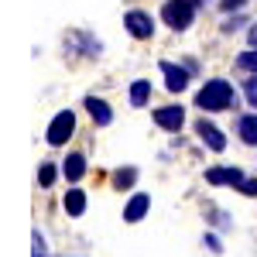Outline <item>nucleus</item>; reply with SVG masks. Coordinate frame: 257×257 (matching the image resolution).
<instances>
[{"label": "nucleus", "mask_w": 257, "mask_h": 257, "mask_svg": "<svg viewBox=\"0 0 257 257\" xmlns=\"http://www.w3.org/2000/svg\"><path fill=\"white\" fill-rule=\"evenodd\" d=\"M230 103H233V86H230L226 79H209L196 93V106L199 110H226Z\"/></svg>", "instance_id": "1"}, {"label": "nucleus", "mask_w": 257, "mask_h": 257, "mask_svg": "<svg viewBox=\"0 0 257 257\" xmlns=\"http://www.w3.org/2000/svg\"><path fill=\"white\" fill-rule=\"evenodd\" d=\"M196 18V0H165L161 7V21L175 31H185Z\"/></svg>", "instance_id": "2"}, {"label": "nucleus", "mask_w": 257, "mask_h": 257, "mask_svg": "<svg viewBox=\"0 0 257 257\" xmlns=\"http://www.w3.org/2000/svg\"><path fill=\"white\" fill-rule=\"evenodd\" d=\"M72 131H76V117H72V110H62L59 117L48 123V144H52V148H62L65 141L72 138Z\"/></svg>", "instance_id": "3"}, {"label": "nucleus", "mask_w": 257, "mask_h": 257, "mask_svg": "<svg viewBox=\"0 0 257 257\" xmlns=\"http://www.w3.org/2000/svg\"><path fill=\"white\" fill-rule=\"evenodd\" d=\"M123 28H127L134 38H141V41H148L151 35H155V21L148 18L144 11H131V14L123 18Z\"/></svg>", "instance_id": "4"}, {"label": "nucleus", "mask_w": 257, "mask_h": 257, "mask_svg": "<svg viewBox=\"0 0 257 257\" xmlns=\"http://www.w3.org/2000/svg\"><path fill=\"white\" fill-rule=\"evenodd\" d=\"M161 76H165V86L172 89V93H182L185 86H189V72L175 65V62H161Z\"/></svg>", "instance_id": "5"}, {"label": "nucleus", "mask_w": 257, "mask_h": 257, "mask_svg": "<svg viewBox=\"0 0 257 257\" xmlns=\"http://www.w3.org/2000/svg\"><path fill=\"white\" fill-rule=\"evenodd\" d=\"M196 134L206 141V148H209V151H223V148H226V134H223L219 127H213L209 120H199V123H196Z\"/></svg>", "instance_id": "6"}, {"label": "nucleus", "mask_w": 257, "mask_h": 257, "mask_svg": "<svg viewBox=\"0 0 257 257\" xmlns=\"http://www.w3.org/2000/svg\"><path fill=\"white\" fill-rule=\"evenodd\" d=\"M155 123L165 127V131H182L185 110H182V106H161V110H155Z\"/></svg>", "instance_id": "7"}, {"label": "nucleus", "mask_w": 257, "mask_h": 257, "mask_svg": "<svg viewBox=\"0 0 257 257\" xmlns=\"http://www.w3.org/2000/svg\"><path fill=\"white\" fill-rule=\"evenodd\" d=\"M206 182L209 185H243V172L240 168H209L206 172Z\"/></svg>", "instance_id": "8"}, {"label": "nucleus", "mask_w": 257, "mask_h": 257, "mask_svg": "<svg viewBox=\"0 0 257 257\" xmlns=\"http://www.w3.org/2000/svg\"><path fill=\"white\" fill-rule=\"evenodd\" d=\"M148 209H151V196H148V192H138V196H131V202H127L123 219H127V223H138V219L148 216Z\"/></svg>", "instance_id": "9"}, {"label": "nucleus", "mask_w": 257, "mask_h": 257, "mask_svg": "<svg viewBox=\"0 0 257 257\" xmlns=\"http://www.w3.org/2000/svg\"><path fill=\"white\" fill-rule=\"evenodd\" d=\"M86 110H89V117L96 120L99 127H106V123L113 120V110H110V103H103L99 96H86Z\"/></svg>", "instance_id": "10"}, {"label": "nucleus", "mask_w": 257, "mask_h": 257, "mask_svg": "<svg viewBox=\"0 0 257 257\" xmlns=\"http://www.w3.org/2000/svg\"><path fill=\"white\" fill-rule=\"evenodd\" d=\"M62 175L69 178V182H79V178L86 175V158H82V155H69L65 165H62Z\"/></svg>", "instance_id": "11"}, {"label": "nucleus", "mask_w": 257, "mask_h": 257, "mask_svg": "<svg viewBox=\"0 0 257 257\" xmlns=\"http://www.w3.org/2000/svg\"><path fill=\"white\" fill-rule=\"evenodd\" d=\"M65 213L69 216H82L86 213V192L82 189H69L65 192Z\"/></svg>", "instance_id": "12"}, {"label": "nucleus", "mask_w": 257, "mask_h": 257, "mask_svg": "<svg viewBox=\"0 0 257 257\" xmlns=\"http://www.w3.org/2000/svg\"><path fill=\"white\" fill-rule=\"evenodd\" d=\"M240 141L243 144H257V113L240 117Z\"/></svg>", "instance_id": "13"}, {"label": "nucleus", "mask_w": 257, "mask_h": 257, "mask_svg": "<svg viewBox=\"0 0 257 257\" xmlns=\"http://www.w3.org/2000/svg\"><path fill=\"white\" fill-rule=\"evenodd\" d=\"M148 96H151V82H148V79L131 82V103H134V106H144Z\"/></svg>", "instance_id": "14"}, {"label": "nucleus", "mask_w": 257, "mask_h": 257, "mask_svg": "<svg viewBox=\"0 0 257 257\" xmlns=\"http://www.w3.org/2000/svg\"><path fill=\"white\" fill-rule=\"evenodd\" d=\"M134 182H138V168H120V172H113V185H117L120 192L131 189Z\"/></svg>", "instance_id": "15"}, {"label": "nucleus", "mask_w": 257, "mask_h": 257, "mask_svg": "<svg viewBox=\"0 0 257 257\" xmlns=\"http://www.w3.org/2000/svg\"><path fill=\"white\" fill-rule=\"evenodd\" d=\"M55 178H59V168H55L52 161H45V165L38 168V185H41V189H48V185H52Z\"/></svg>", "instance_id": "16"}, {"label": "nucleus", "mask_w": 257, "mask_h": 257, "mask_svg": "<svg viewBox=\"0 0 257 257\" xmlns=\"http://www.w3.org/2000/svg\"><path fill=\"white\" fill-rule=\"evenodd\" d=\"M237 65L243 69V72H250V76H257V48H247L243 55L237 59Z\"/></svg>", "instance_id": "17"}, {"label": "nucleus", "mask_w": 257, "mask_h": 257, "mask_svg": "<svg viewBox=\"0 0 257 257\" xmlns=\"http://www.w3.org/2000/svg\"><path fill=\"white\" fill-rule=\"evenodd\" d=\"M243 93H247V103L257 110V76H250L247 79V86H243Z\"/></svg>", "instance_id": "18"}, {"label": "nucleus", "mask_w": 257, "mask_h": 257, "mask_svg": "<svg viewBox=\"0 0 257 257\" xmlns=\"http://www.w3.org/2000/svg\"><path fill=\"white\" fill-rule=\"evenodd\" d=\"M240 192H243V196H257V178H243Z\"/></svg>", "instance_id": "19"}, {"label": "nucleus", "mask_w": 257, "mask_h": 257, "mask_svg": "<svg viewBox=\"0 0 257 257\" xmlns=\"http://www.w3.org/2000/svg\"><path fill=\"white\" fill-rule=\"evenodd\" d=\"M247 0H223V11H240Z\"/></svg>", "instance_id": "20"}, {"label": "nucleus", "mask_w": 257, "mask_h": 257, "mask_svg": "<svg viewBox=\"0 0 257 257\" xmlns=\"http://www.w3.org/2000/svg\"><path fill=\"white\" fill-rule=\"evenodd\" d=\"M247 41H250V48H257V24H250V31H247Z\"/></svg>", "instance_id": "21"}, {"label": "nucleus", "mask_w": 257, "mask_h": 257, "mask_svg": "<svg viewBox=\"0 0 257 257\" xmlns=\"http://www.w3.org/2000/svg\"><path fill=\"white\" fill-rule=\"evenodd\" d=\"M206 243H209V250H216V254H219V250H223V247H219V240L213 237V233H209V237H206Z\"/></svg>", "instance_id": "22"}]
</instances>
